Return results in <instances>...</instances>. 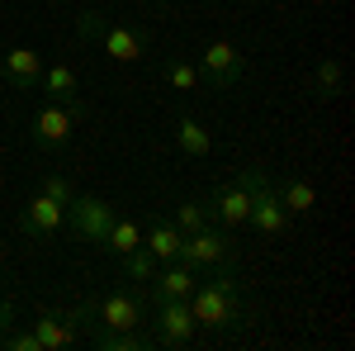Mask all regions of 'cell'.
I'll use <instances>...</instances> for the list:
<instances>
[{
  "label": "cell",
  "mask_w": 355,
  "mask_h": 351,
  "mask_svg": "<svg viewBox=\"0 0 355 351\" xmlns=\"http://www.w3.org/2000/svg\"><path fill=\"white\" fill-rule=\"evenodd\" d=\"M81 114H85L81 105H53V100H48V105L33 114V142L48 147V152L67 147V142H71V124H76Z\"/></svg>",
  "instance_id": "obj_9"
},
{
  "label": "cell",
  "mask_w": 355,
  "mask_h": 351,
  "mask_svg": "<svg viewBox=\"0 0 355 351\" xmlns=\"http://www.w3.org/2000/svg\"><path fill=\"white\" fill-rule=\"evenodd\" d=\"M5 347L10 351H43L38 337H33V327H24V332H5Z\"/></svg>",
  "instance_id": "obj_26"
},
{
  "label": "cell",
  "mask_w": 355,
  "mask_h": 351,
  "mask_svg": "<svg viewBox=\"0 0 355 351\" xmlns=\"http://www.w3.org/2000/svg\"><path fill=\"white\" fill-rule=\"evenodd\" d=\"M232 256H237L232 238H227V233H214V223H209V228L180 238V256H175V261H185V266H194V270H204V266L218 270V266H232Z\"/></svg>",
  "instance_id": "obj_5"
},
{
  "label": "cell",
  "mask_w": 355,
  "mask_h": 351,
  "mask_svg": "<svg viewBox=\"0 0 355 351\" xmlns=\"http://www.w3.org/2000/svg\"><path fill=\"white\" fill-rule=\"evenodd\" d=\"M142 247H147V252L166 266V261H175V256H180V228H175L171 218H152V223H147V233H142Z\"/></svg>",
  "instance_id": "obj_15"
},
{
  "label": "cell",
  "mask_w": 355,
  "mask_h": 351,
  "mask_svg": "<svg viewBox=\"0 0 355 351\" xmlns=\"http://www.w3.org/2000/svg\"><path fill=\"white\" fill-rule=\"evenodd\" d=\"M199 285V270L185 266V261H166V270L152 275V304L162 299H190V290Z\"/></svg>",
  "instance_id": "obj_12"
},
{
  "label": "cell",
  "mask_w": 355,
  "mask_h": 351,
  "mask_svg": "<svg viewBox=\"0 0 355 351\" xmlns=\"http://www.w3.org/2000/svg\"><path fill=\"white\" fill-rule=\"evenodd\" d=\"M237 181H242L246 195H251V214H246V223H251L261 238H279V233L289 228V209L279 204V195H275L270 176H266L261 166H246Z\"/></svg>",
  "instance_id": "obj_4"
},
{
  "label": "cell",
  "mask_w": 355,
  "mask_h": 351,
  "mask_svg": "<svg viewBox=\"0 0 355 351\" xmlns=\"http://www.w3.org/2000/svg\"><path fill=\"white\" fill-rule=\"evenodd\" d=\"M157 347H190L199 323H194L190 313V299H162L157 304Z\"/></svg>",
  "instance_id": "obj_8"
},
{
  "label": "cell",
  "mask_w": 355,
  "mask_h": 351,
  "mask_svg": "<svg viewBox=\"0 0 355 351\" xmlns=\"http://www.w3.org/2000/svg\"><path fill=\"white\" fill-rule=\"evenodd\" d=\"M81 327H100V332H128V327H142L147 323V299L133 295V290H114V295L85 304L76 313Z\"/></svg>",
  "instance_id": "obj_3"
},
{
  "label": "cell",
  "mask_w": 355,
  "mask_h": 351,
  "mask_svg": "<svg viewBox=\"0 0 355 351\" xmlns=\"http://www.w3.org/2000/svg\"><path fill=\"white\" fill-rule=\"evenodd\" d=\"M199 76L214 85V90H232V85L246 76V57L227 43V38H214L204 57H199Z\"/></svg>",
  "instance_id": "obj_7"
},
{
  "label": "cell",
  "mask_w": 355,
  "mask_h": 351,
  "mask_svg": "<svg viewBox=\"0 0 355 351\" xmlns=\"http://www.w3.org/2000/svg\"><path fill=\"white\" fill-rule=\"evenodd\" d=\"M190 313H194V323L209 327V332H237V327L251 323V313H246V304H242V280L232 275V266H218L214 280L194 285Z\"/></svg>",
  "instance_id": "obj_1"
},
{
  "label": "cell",
  "mask_w": 355,
  "mask_h": 351,
  "mask_svg": "<svg viewBox=\"0 0 355 351\" xmlns=\"http://www.w3.org/2000/svg\"><path fill=\"white\" fill-rule=\"evenodd\" d=\"M76 72L67 67V62H57V67H43V76H38V90L53 100V105H81V90H76Z\"/></svg>",
  "instance_id": "obj_14"
},
{
  "label": "cell",
  "mask_w": 355,
  "mask_h": 351,
  "mask_svg": "<svg viewBox=\"0 0 355 351\" xmlns=\"http://www.w3.org/2000/svg\"><path fill=\"white\" fill-rule=\"evenodd\" d=\"M171 223H175V228H180V238H185V233H199V228H209L214 218H209V204H204V199H180Z\"/></svg>",
  "instance_id": "obj_22"
},
{
  "label": "cell",
  "mask_w": 355,
  "mask_h": 351,
  "mask_svg": "<svg viewBox=\"0 0 355 351\" xmlns=\"http://www.w3.org/2000/svg\"><path fill=\"white\" fill-rule=\"evenodd\" d=\"M62 218H67V204H57V199H48V195L38 190L24 204V214H19V228L33 233V238H53L57 228H62Z\"/></svg>",
  "instance_id": "obj_11"
},
{
  "label": "cell",
  "mask_w": 355,
  "mask_h": 351,
  "mask_svg": "<svg viewBox=\"0 0 355 351\" xmlns=\"http://www.w3.org/2000/svg\"><path fill=\"white\" fill-rule=\"evenodd\" d=\"M28 327H33V337H38V347H43V351H62V347L76 342V318L67 323V318H57V313H38Z\"/></svg>",
  "instance_id": "obj_16"
},
{
  "label": "cell",
  "mask_w": 355,
  "mask_h": 351,
  "mask_svg": "<svg viewBox=\"0 0 355 351\" xmlns=\"http://www.w3.org/2000/svg\"><path fill=\"white\" fill-rule=\"evenodd\" d=\"M100 247H110L114 256H128V252H133V247H142V233H137V218H114L110 223V233H105V243Z\"/></svg>",
  "instance_id": "obj_21"
},
{
  "label": "cell",
  "mask_w": 355,
  "mask_h": 351,
  "mask_svg": "<svg viewBox=\"0 0 355 351\" xmlns=\"http://www.w3.org/2000/svg\"><path fill=\"white\" fill-rule=\"evenodd\" d=\"M157 270H162V261H157L147 247H133V252L123 256V275H128V280H152Z\"/></svg>",
  "instance_id": "obj_24"
},
{
  "label": "cell",
  "mask_w": 355,
  "mask_h": 351,
  "mask_svg": "<svg viewBox=\"0 0 355 351\" xmlns=\"http://www.w3.org/2000/svg\"><path fill=\"white\" fill-rule=\"evenodd\" d=\"M76 28H81V38L100 43V53H110L114 62H137V57L147 53V43H152V38H147V28L100 19L95 10H81V15H76Z\"/></svg>",
  "instance_id": "obj_2"
},
{
  "label": "cell",
  "mask_w": 355,
  "mask_h": 351,
  "mask_svg": "<svg viewBox=\"0 0 355 351\" xmlns=\"http://www.w3.org/2000/svg\"><path fill=\"white\" fill-rule=\"evenodd\" d=\"M43 195H48V199H57V204H71V199H76V186H71V181H67V176H43Z\"/></svg>",
  "instance_id": "obj_25"
},
{
  "label": "cell",
  "mask_w": 355,
  "mask_h": 351,
  "mask_svg": "<svg viewBox=\"0 0 355 351\" xmlns=\"http://www.w3.org/2000/svg\"><path fill=\"white\" fill-rule=\"evenodd\" d=\"M38 76H43V57L33 48H10L5 53V81L15 90H38Z\"/></svg>",
  "instance_id": "obj_13"
},
{
  "label": "cell",
  "mask_w": 355,
  "mask_h": 351,
  "mask_svg": "<svg viewBox=\"0 0 355 351\" xmlns=\"http://www.w3.org/2000/svg\"><path fill=\"white\" fill-rule=\"evenodd\" d=\"M246 214H251V195H246L242 181L214 190V199H209V218H214V223H223V228H242Z\"/></svg>",
  "instance_id": "obj_10"
},
{
  "label": "cell",
  "mask_w": 355,
  "mask_h": 351,
  "mask_svg": "<svg viewBox=\"0 0 355 351\" xmlns=\"http://www.w3.org/2000/svg\"><path fill=\"white\" fill-rule=\"evenodd\" d=\"M341 90H346V67H341V57L318 62V72H313V95H318V100H336Z\"/></svg>",
  "instance_id": "obj_20"
},
{
  "label": "cell",
  "mask_w": 355,
  "mask_h": 351,
  "mask_svg": "<svg viewBox=\"0 0 355 351\" xmlns=\"http://www.w3.org/2000/svg\"><path fill=\"white\" fill-rule=\"evenodd\" d=\"M10 318H15V309H10V304H5V299H0V332H5V327H10Z\"/></svg>",
  "instance_id": "obj_27"
},
{
  "label": "cell",
  "mask_w": 355,
  "mask_h": 351,
  "mask_svg": "<svg viewBox=\"0 0 355 351\" xmlns=\"http://www.w3.org/2000/svg\"><path fill=\"white\" fill-rule=\"evenodd\" d=\"M162 76L175 85V90H199V85H204L199 67H194V62H180V57H166V62H162Z\"/></svg>",
  "instance_id": "obj_23"
},
{
  "label": "cell",
  "mask_w": 355,
  "mask_h": 351,
  "mask_svg": "<svg viewBox=\"0 0 355 351\" xmlns=\"http://www.w3.org/2000/svg\"><path fill=\"white\" fill-rule=\"evenodd\" d=\"M175 147H180L185 157H209V152H214V133H209L199 119L180 114V119H175Z\"/></svg>",
  "instance_id": "obj_17"
},
{
  "label": "cell",
  "mask_w": 355,
  "mask_h": 351,
  "mask_svg": "<svg viewBox=\"0 0 355 351\" xmlns=\"http://www.w3.org/2000/svg\"><path fill=\"white\" fill-rule=\"evenodd\" d=\"M275 195H279V204H284L289 214H308V209L318 204V190H313V181H303V176H284V181L275 186Z\"/></svg>",
  "instance_id": "obj_19"
},
{
  "label": "cell",
  "mask_w": 355,
  "mask_h": 351,
  "mask_svg": "<svg viewBox=\"0 0 355 351\" xmlns=\"http://www.w3.org/2000/svg\"><path fill=\"white\" fill-rule=\"evenodd\" d=\"M90 342L100 351H152L157 347V337H147L142 327H128V332H100V327H90Z\"/></svg>",
  "instance_id": "obj_18"
},
{
  "label": "cell",
  "mask_w": 355,
  "mask_h": 351,
  "mask_svg": "<svg viewBox=\"0 0 355 351\" xmlns=\"http://www.w3.org/2000/svg\"><path fill=\"white\" fill-rule=\"evenodd\" d=\"M114 218H119V204L100 199V195H76V199L67 204V223H71V233L85 238V243H105Z\"/></svg>",
  "instance_id": "obj_6"
}]
</instances>
